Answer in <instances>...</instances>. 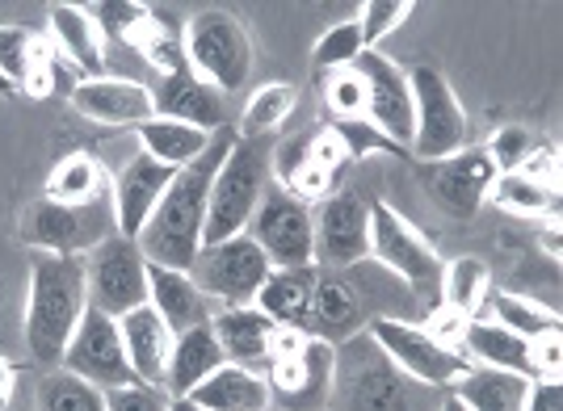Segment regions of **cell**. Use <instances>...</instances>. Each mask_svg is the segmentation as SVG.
<instances>
[{"label": "cell", "mask_w": 563, "mask_h": 411, "mask_svg": "<svg viewBox=\"0 0 563 411\" xmlns=\"http://www.w3.org/2000/svg\"><path fill=\"white\" fill-rule=\"evenodd\" d=\"M147 307L173 327V336H181L189 327H207L214 315V302L186 269H165V265H147Z\"/></svg>", "instance_id": "7402d4cb"}, {"label": "cell", "mask_w": 563, "mask_h": 411, "mask_svg": "<svg viewBox=\"0 0 563 411\" xmlns=\"http://www.w3.org/2000/svg\"><path fill=\"white\" fill-rule=\"evenodd\" d=\"M232 143H235V131L228 126V131L211 135V147L198 160L177 168V177H173L168 193L156 206V214L147 219V227L135 240L152 265L186 269L189 274L194 256L202 252V227H207V202H211L214 173H219V164L228 160Z\"/></svg>", "instance_id": "6da1fadb"}, {"label": "cell", "mask_w": 563, "mask_h": 411, "mask_svg": "<svg viewBox=\"0 0 563 411\" xmlns=\"http://www.w3.org/2000/svg\"><path fill=\"white\" fill-rule=\"evenodd\" d=\"M560 366H563L560 332L555 336H539L534 341V369H539V378H560Z\"/></svg>", "instance_id": "f5cc1de1"}, {"label": "cell", "mask_w": 563, "mask_h": 411, "mask_svg": "<svg viewBox=\"0 0 563 411\" xmlns=\"http://www.w3.org/2000/svg\"><path fill=\"white\" fill-rule=\"evenodd\" d=\"M324 101L332 110V122H353V118H366V80L357 68L329 71L324 80Z\"/></svg>", "instance_id": "7bdbcfd3"}, {"label": "cell", "mask_w": 563, "mask_h": 411, "mask_svg": "<svg viewBox=\"0 0 563 411\" xmlns=\"http://www.w3.org/2000/svg\"><path fill=\"white\" fill-rule=\"evenodd\" d=\"M189 403L207 411H274V390L269 378L249 366H228L214 369L202 387H194L186 395Z\"/></svg>", "instance_id": "484cf974"}, {"label": "cell", "mask_w": 563, "mask_h": 411, "mask_svg": "<svg viewBox=\"0 0 563 411\" xmlns=\"http://www.w3.org/2000/svg\"><path fill=\"white\" fill-rule=\"evenodd\" d=\"M135 135H140L143 156L168 164L173 173L194 164L211 147V135H207V131H198V126H189V122H173V118H147L143 126H135ZM214 135H219V131H214Z\"/></svg>", "instance_id": "1f68e13d"}, {"label": "cell", "mask_w": 563, "mask_h": 411, "mask_svg": "<svg viewBox=\"0 0 563 411\" xmlns=\"http://www.w3.org/2000/svg\"><path fill=\"white\" fill-rule=\"evenodd\" d=\"M249 235L269 256L274 269H303L316 265V231H311V206L290 198L282 185L269 181L265 198L253 210Z\"/></svg>", "instance_id": "7c38bea8"}, {"label": "cell", "mask_w": 563, "mask_h": 411, "mask_svg": "<svg viewBox=\"0 0 563 411\" xmlns=\"http://www.w3.org/2000/svg\"><path fill=\"white\" fill-rule=\"evenodd\" d=\"M484 298H488V269H484V260L459 256V260H450L446 269H442V307L446 311L471 320Z\"/></svg>", "instance_id": "d590c367"}, {"label": "cell", "mask_w": 563, "mask_h": 411, "mask_svg": "<svg viewBox=\"0 0 563 411\" xmlns=\"http://www.w3.org/2000/svg\"><path fill=\"white\" fill-rule=\"evenodd\" d=\"M89 311L85 290V256H30V298H25V344L43 366H59L76 323Z\"/></svg>", "instance_id": "7a4b0ae2"}, {"label": "cell", "mask_w": 563, "mask_h": 411, "mask_svg": "<svg viewBox=\"0 0 563 411\" xmlns=\"http://www.w3.org/2000/svg\"><path fill=\"white\" fill-rule=\"evenodd\" d=\"M488 198H493L505 214L539 219V214H555V206H560V189H547V185L530 181V177H521V173H496Z\"/></svg>", "instance_id": "e575fe53"}, {"label": "cell", "mask_w": 563, "mask_h": 411, "mask_svg": "<svg viewBox=\"0 0 563 411\" xmlns=\"http://www.w3.org/2000/svg\"><path fill=\"white\" fill-rule=\"evenodd\" d=\"M59 369H68L71 378H80V382H89V387H97V390H114V387L135 382V369L126 362L118 320L114 315H101L93 307L85 311V320L76 323Z\"/></svg>", "instance_id": "4fadbf2b"}, {"label": "cell", "mask_w": 563, "mask_h": 411, "mask_svg": "<svg viewBox=\"0 0 563 411\" xmlns=\"http://www.w3.org/2000/svg\"><path fill=\"white\" fill-rule=\"evenodd\" d=\"M459 353L463 357H475L479 366L493 369H509V374H521V378H539L534 369V341H521L517 332L500 327L493 320H467L463 336H459Z\"/></svg>", "instance_id": "cb8c5ba5"}, {"label": "cell", "mask_w": 563, "mask_h": 411, "mask_svg": "<svg viewBox=\"0 0 563 411\" xmlns=\"http://www.w3.org/2000/svg\"><path fill=\"white\" fill-rule=\"evenodd\" d=\"M152 89V101H156V118H173V122H189L198 131H228L232 126V110H228V97L219 89H211L207 80H198L194 71H173V76H161Z\"/></svg>", "instance_id": "ffe728a7"}, {"label": "cell", "mask_w": 563, "mask_h": 411, "mask_svg": "<svg viewBox=\"0 0 563 411\" xmlns=\"http://www.w3.org/2000/svg\"><path fill=\"white\" fill-rule=\"evenodd\" d=\"M114 177L89 156V152H71L68 160L55 164V173L47 177V202L59 206H89L97 198H110Z\"/></svg>", "instance_id": "d6a6232c"}, {"label": "cell", "mask_w": 563, "mask_h": 411, "mask_svg": "<svg viewBox=\"0 0 563 411\" xmlns=\"http://www.w3.org/2000/svg\"><path fill=\"white\" fill-rule=\"evenodd\" d=\"M311 160L320 164V168H324V173H332V177H336V173H341V164L350 160V156H345V143H341V138H336V131H320V135H311Z\"/></svg>", "instance_id": "f907efd6"}, {"label": "cell", "mask_w": 563, "mask_h": 411, "mask_svg": "<svg viewBox=\"0 0 563 411\" xmlns=\"http://www.w3.org/2000/svg\"><path fill=\"white\" fill-rule=\"evenodd\" d=\"M131 46H140L143 59L156 68V76H173V71H186V38L173 30V22H165L161 13H152V22L140 30V38Z\"/></svg>", "instance_id": "f35d334b"}, {"label": "cell", "mask_w": 563, "mask_h": 411, "mask_svg": "<svg viewBox=\"0 0 563 411\" xmlns=\"http://www.w3.org/2000/svg\"><path fill=\"white\" fill-rule=\"evenodd\" d=\"M295 105H299V89L295 85H282V80H269V85H261L253 97H249V105H244V114H240V138H269L278 131L286 118L295 114Z\"/></svg>", "instance_id": "836d02e7"}, {"label": "cell", "mask_w": 563, "mask_h": 411, "mask_svg": "<svg viewBox=\"0 0 563 411\" xmlns=\"http://www.w3.org/2000/svg\"><path fill=\"white\" fill-rule=\"evenodd\" d=\"M71 110L85 114L97 126H143L147 118H156L152 89L126 76H93V80H76L68 92Z\"/></svg>", "instance_id": "d6986e66"}, {"label": "cell", "mask_w": 563, "mask_h": 411, "mask_svg": "<svg viewBox=\"0 0 563 411\" xmlns=\"http://www.w3.org/2000/svg\"><path fill=\"white\" fill-rule=\"evenodd\" d=\"M51 46L55 55L68 64V68L80 71V80H93L106 68V34L101 25L89 18L85 4H51Z\"/></svg>", "instance_id": "603a6c76"}, {"label": "cell", "mask_w": 563, "mask_h": 411, "mask_svg": "<svg viewBox=\"0 0 563 411\" xmlns=\"http://www.w3.org/2000/svg\"><path fill=\"white\" fill-rule=\"evenodd\" d=\"M521 411H563V387L560 378H534L526 387V403Z\"/></svg>", "instance_id": "816d5d0a"}, {"label": "cell", "mask_w": 563, "mask_h": 411, "mask_svg": "<svg viewBox=\"0 0 563 411\" xmlns=\"http://www.w3.org/2000/svg\"><path fill=\"white\" fill-rule=\"evenodd\" d=\"M22 235L34 252L89 256L97 244H106L110 235H118L114 202L110 198H97L89 206H59L38 198V202L25 210Z\"/></svg>", "instance_id": "52a82bcc"}, {"label": "cell", "mask_w": 563, "mask_h": 411, "mask_svg": "<svg viewBox=\"0 0 563 411\" xmlns=\"http://www.w3.org/2000/svg\"><path fill=\"white\" fill-rule=\"evenodd\" d=\"M412 110H417V126H412V152L424 164L459 156L471 138V122L463 114L459 92L450 89V80L438 68H412Z\"/></svg>", "instance_id": "ba28073f"}, {"label": "cell", "mask_w": 563, "mask_h": 411, "mask_svg": "<svg viewBox=\"0 0 563 411\" xmlns=\"http://www.w3.org/2000/svg\"><path fill=\"white\" fill-rule=\"evenodd\" d=\"M366 80V122H375L383 135L396 147L412 143L417 110H412V80L396 59H387L383 51H362V59L353 64Z\"/></svg>", "instance_id": "5bb4252c"}, {"label": "cell", "mask_w": 563, "mask_h": 411, "mask_svg": "<svg viewBox=\"0 0 563 411\" xmlns=\"http://www.w3.org/2000/svg\"><path fill=\"white\" fill-rule=\"evenodd\" d=\"M493 315H496L493 323L517 332L521 341H539V336H555L560 332V315L526 295H505V290L493 295Z\"/></svg>", "instance_id": "8d00e7d4"}, {"label": "cell", "mask_w": 563, "mask_h": 411, "mask_svg": "<svg viewBox=\"0 0 563 411\" xmlns=\"http://www.w3.org/2000/svg\"><path fill=\"white\" fill-rule=\"evenodd\" d=\"M269 138H240L235 135L228 160L219 164L211 185V202H207V227H202V248L223 244L232 235H244L253 223V210L269 189Z\"/></svg>", "instance_id": "3957f363"}, {"label": "cell", "mask_w": 563, "mask_h": 411, "mask_svg": "<svg viewBox=\"0 0 563 411\" xmlns=\"http://www.w3.org/2000/svg\"><path fill=\"white\" fill-rule=\"evenodd\" d=\"M38 411H106V390L71 378L68 369H51L38 378Z\"/></svg>", "instance_id": "74e56055"}, {"label": "cell", "mask_w": 563, "mask_h": 411, "mask_svg": "<svg viewBox=\"0 0 563 411\" xmlns=\"http://www.w3.org/2000/svg\"><path fill=\"white\" fill-rule=\"evenodd\" d=\"M526 387H530V378L509 374V369L467 366L450 382V395L467 411H521Z\"/></svg>", "instance_id": "f546056e"}, {"label": "cell", "mask_w": 563, "mask_h": 411, "mask_svg": "<svg viewBox=\"0 0 563 411\" xmlns=\"http://www.w3.org/2000/svg\"><path fill=\"white\" fill-rule=\"evenodd\" d=\"M173 177H177V173H173L168 164L152 160V156H143V152H135L131 160L122 164V173H118L114 185H110L118 235L140 240V231L147 227V219L156 214V206H161V198L168 193Z\"/></svg>", "instance_id": "ac0fdd59"}, {"label": "cell", "mask_w": 563, "mask_h": 411, "mask_svg": "<svg viewBox=\"0 0 563 411\" xmlns=\"http://www.w3.org/2000/svg\"><path fill=\"white\" fill-rule=\"evenodd\" d=\"M438 411H467V408H463V403H459V399H454V395L446 390V399L438 403Z\"/></svg>", "instance_id": "9f6ffc18"}, {"label": "cell", "mask_w": 563, "mask_h": 411, "mask_svg": "<svg viewBox=\"0 0 563 411\" xmlns=\"http://www.w3.org/2000/svg\"><path fill=\"white\" fill-rule=\"evenodd\" d=\"M332 131H336V138L345 143V156H350V160L399 156V152H404V147H396V143L383 135L375 122H366V118H353V122H332Z\"/></svg>", "instance_id": "ee69618b"}, {"label": "cell", "mask_w": 563, "mask_h": 411, "mask_svg": "<svg viewBox=\"0 0 563 411\" xmlns=\"http://www.w3.org/2000/svg\"><path fill=\"white\" fill-rule=\"evenodd\" d=\"M228 366L223 348L214 341L211 323L207 327H189L173 341V357H168V374H165V395L168 399H186L194 387H202L214 369Z\"/></svg>", "instance_id": "4316f807"}, {"label": "cell", "mask_w": 563, "mask_h": 411, "mask_svg": "<svg viewBox=\"0 0 563 411\" xmlns=\"http://www.w3.org/2000/svg\"><path fill=\"white\" fill-rule=\"evenodd\" d=\"M332 408L336 411H417V382L404 378L371 332L336 344L332 374Z\"/></svg>", "instance_id": "277c9868"}, {"label": "cell", "mask_w": 563, "mask_h": 411, "mask_svg": "<svg viewBox=\"0 0 563 411\" xmlns=\"http://www.w3.org/2000/svg\"><path fill=\"white\" fill-rule=\"evenodd\" d=\"M345 286L357 295L362 311L375 315V320H408V311L421 307L417 295H412L391 269H383L378 260H371V256L350 265V281H345Z\"/></svg>", "instance_id": "4dcf8cb0"}, {"label": "cell", "mask_w": 563, "mask_h": 411, "mask_svg": "<svg viewBox=\"0 0 563 411\" xmlns=\"http://www.w3.org/2000/svg\"><path fill=\"white\" fill-rule=\"evenodd\" d=\"M336 348L324 341H307V348L290 362H269L274 411H329Z\"/></svg>", "instance_id": "2e32d148"}, {"label": "cell", "mask_w": 563, "mask_h": 411, "mask_svg": "<svg viewBox=\"0 0 563 411\" xmlns=\"http://www.w3.org/2000/svg\"><path fill=\"white\" fill-rule=\"evenodd\" d=\"M269 256L257 248V240L244 231V235H232L223 244H207V248L194 256L189 265V277L198 281V290L211 298V302H223V307H253L257 290L269 277Z\"/></svg>", "instance_id": "30bf717a"}, {"label": "cell", "mask_w": 563, "mask_h": 411, "mask_svg": "<svg viewBox=\"0 0 563 411\" xmlns=\"http://www.w3.org/2000/svg\"><path fill=\"white\" fill-rule=\"evenodd\" d=\"M371 260H378L417 295V302H442V269L438 248L387 202L371 206Z\"/></svg>", "instance_id": "8992f818"}, {"label": "cell", "mask_w": 563, "mask_h": 411, "mask_svg": "<svg viewBox=\"0 0 563 411\" xmlns=\"http://www.w3.org/2000/svg\"><path fill=\"white\" fill-rule=\"evenodd\" d=\"M412 13H417L412 0H371V4H362V13L353 18L357 30H362V46H366V51H378V43H383L387 34H396Z\"/></svg>", "instance_id": "60d3db41"}, {"label": "cell", "mask_w": 563, "mask_h": 411, "mask_svg": "<svg viewBox=\"0 0 563 411\" xmlns=\"http://www.w3.org/2000/svg\"><path fill=\"white\" fill-rule=\"evenodd\" d=\"M421 181H424V193L442 206L446 214H454V219H471V214H479V206L488 202V189H493V181H496V168L484 147H463L459 156L424 164Z\"/></svg>", "instance_id": "e0dca14e"}, {"label": "cell", "mask_w": 563, "mask_h": 411, "mask_svg": "<svg viewBox=\"0 0 563 411\" xmlns=\"http://www.w3.org/2000/svg\"><path fill=\"white\" fill-rule=\"evenodd\" d=\"M168 411H207V408H198V403H189V399H168Z\"/></svg>", "instance_id": "11a10c76"}, {"label": "cell", "mask_w": 563, "mask_h": 411, "mask_svg": "<svg viewBox=\"0 0 563 411\" xmlns=\"http://www.w3.org/2000/svg\"><path fill=\"white\" fill-rule=\"evenodd\" d=\"M311 341V332L307 327H290V323H274V332H269V353H265V362H290V357H299Z\"/></svg>", "instance_id": "681fc988"}, {"label": "cell", "mask_w": 563, "mask_h": 411, "mask_svg": "<svg viewBox=\"0 0 563 411\" xmlns=\"http://www.w3.org/2000/svg\"><path fill=\"white\" fill-rule=\"evenodd\" d=\"M85 9L101 25V34H114L122 43H135L143 25L152 22V9L147 4H131V0H101V4H85Z\"/></svg>", "instance_id": "b9f144b4"}, {"label": "cell", "mask_w": 563, "mask_h": 411, "mask_svg": "<svg viewBox=\"0 0 563 411\" xmlns=\"http://www.w3.org/2000/svg\"><path fill=\"white\" fill-rule=\"evenodd\" d=\"M371 327V315L362 311V302L353 295L341 277H324L316 281V302H311V320H307V332L324 344H345L353 336H362Z\"/></svg>", "instance_id": "d4e9b609"}, {"label": "cell", "mask_w": 563, "mask_h": 411, "mask_svg": "<svg viewBox=\"0 0 563 411\" xmlns=\"http://www.w3.org/2000/svg\"><path fill=\"white\" fill-rule=\"evenodd\" d=\"M118 332H122V348H126V362L135 369V382L147 387H165L168 357H173V327H168L147 302L118 315Z\"/></svg>", "instance_id": "44dd1931"}, {"label": "cell", "mask_w": 563, "mask_h": 411, "mask_svg": "<svg viewBox=\"0 0 563 411\" xmlns=\"http://www.w3.org/2000/svg\"><path fill=\"white\" fill-rule=\"evenodd\" d=\"M316 281H320L316 265H303V269H269L265 286L253 298V307H257L261 315H269V323L307 327L311 302H316Z\"/></svg>", "instance_id": "83f0119b"}, {"label": "cell", "mask_w": 563, "mask_h": 411, "mask_svg": "<svg viewBox=\"0 0 563 411\" xmlns=\"http://www.w3.org/2000/svg\"><path fill=\"white\" fill-rule=\"evenodd\" d=\"M484 152H488V160H493L496 173H517L521 164L539 152V143H534V135H530L526 126H505V131H496V135L488 138Z\"/></svg>", "instance_id": "bcb514c9"}, {"label": "cell", "mask_w": 563, "mask_h": 411, "mask_svg": "<svg viewBox=\"0 0 563 411\" xmlns=\"http://www.w3.org/2000/svg\"><path fill=\"white\" fill-rule=\"evenodd\" d=\"M366 332L387 353V362L424 390H450V382L471 366L463 353L446 348L429 327L412 320H371Z\"/></svg>", "instance_id": "9c48e42d"}, {"label": "cell", "mask_w": 563, "mask_h": 411, "mask_svg": "<svg viewBox=\"0 0 563 411\" xmlns=\"http://www.w3.org/2000/svg\"><path fill=\"white\" fill-rule=\"evenodd\" d=\"M332 181H336L332 173H324V168H320L316 160H307L303 168H299V173L290 177V185H282V189H286L290 198H299V202L311 206V202H324V198H329V193H332Z\"/></svg>", "instance_id": "c3c4849f"}, {"label": "cell", "mask_w": 563, "mask_h": 411, "mask_svg": "<svg viewBox=\"0 0 563 411\" xmlns=\"http://www.w3.org/2000/svg\"><path fill=\"white\" fill-rule=\"evenodd\" d=\"M211 332L232 366L253 369L257 362H265V353H269V332H274V323H269V315H261L257 307H223V311L211 315Z\"/></svg>", "instance_id": "f1b7e54d"}, {"label": "cell", "mask_w": 563, "mask_h": 411, "mask_svg": "<svg viewBox=\"0 0 563 411\" xmlns=\"http://www.w3.org/2000/svg\"><path fill=\"white\" fill-rule=\"evenodd\" d=\"M362 51H366V46H362L357 22H341L320 34V43L311 51V64L320 71H341V68H353V64L362 59Z\"/></svg>", "instance_id": "ab89813d"}, {"label": "cell", "mask_w": 563, "mask_h": 411, "mask_svg": "<svg viewBox=\"0 0 563 411\" xmlns=\"http://www.w3.org/2000/svg\"><path fill=\"white\" fill-rule=\"evenodd\" d=\"M34 46H38V34H30L22 25H0V76H4L13 89H22L25 76H30Z\"/></svg>", "instance_id": "f6af8a7d"}, {"label": "cell", "mask_w": 563, "mask_h": 411, "mask_svg": "<svg viewBox=\"0 0 563 411\" xmlns=\"http://www.w3.org/2000/svg\"><path fill=\"white\" fill-rule=\"evenodd\" d=\"M13 390H18V369L0 357V411H9V403H13Z\"/></svg>", "instance_id": "db71d44e"}, {"label": "cell", "mask_w": 563, "mask_h": 411, "mask_svg": "<svg viewBox=\"0 0 563 411\" xmlns=\"http://www.w3.org/2000/svg\"><path fill=\"white\" fill-rule=\"evenodd\" d=\"M106 411H168V395L147 382H126L106 390Z\"/></svg>", "instance_id": "7dc6e473"}, {"label": "cell", "mask_w": 563, "mask_h": 411, "mask_svg": "<svg viewBox=\"0 0 563 411\" xmlns=\"http://www.w3.org/2000/svg\"><path fill=\"white\" fill-rule=\"evenodd\" d=\"M316 260L329 269H350L371 256V206L357 193H329L311 210Z\"/></svg>", "instance_id": "9a60e30c"}, {"label": "cell", "mask_w": 563, "mask_h": 411, "mask_svg": "<svg viewBox=\"0 0 563 411\" xmlns=\"http://www.w3.org/2000/svg\"><path fill=\"white\" fill-rule=\"evenodd\" d=\"M147 256L135 240L126 235H110L106 244H97L85 256V290H89V307L101 315H126L147 302Z\"/></svg>", "instance_id": "8fae6325"}, {"label": "cell", "mask_w": 563, "mask_h": 411, "mask_svg": "<svg viewBox=\"0 0 563 411\" xmlns=\"http://www.w3.org/2000/svg\"><path fill=\"white\" fill-rule=\"evenodd\" d=\"M186 64L198 80H207L211 89L223 97L249 85L253 76V38L240 18H232L228 9H207L186 25Z\"/></svg>", "instance_id": "5b68a950"}, {"label": "cell", "mask_w": 563, "mask_h": 411, "mask_svg": "<svg viewBox=\"0 0 563 411\" xmlns=\"http://www.w3.org/2000/svg\"><path fill=\"white\" fill-rule=\"evenodd\" d=\"M0 92H13V85H9V80H4V76H0Z\"/></svg>", "instance_id": "6f0895ef"}]
</instances>
